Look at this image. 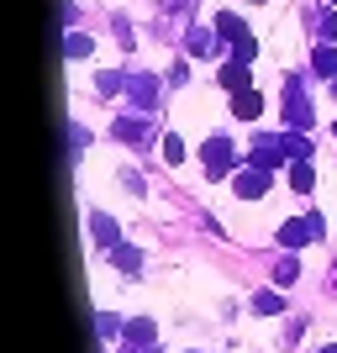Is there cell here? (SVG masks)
I'll return each mask as SVG.
<instances>
[{
    "mask_svg": "<svg viewBox=\"0 0 337 353\" xmlns=\"http://www.w3.org/2000/svg\"><path fill=\"white\" fill-rule=\"evenodd\" d=\"M201 159H205V174H211V179L237 174V148L227 143V137H211V143L201 148Z\"/></svg>",
    "mask_w": 337,
    "mask_h": 353,
    "instance_id": "6da1fadb",
    "label": "cell"
},
{
    "mask_svg": "<svg viewBox=\"0 0 337 353\" xmlns=\"http://www.w3.org/2000/svg\"><path fill=\"white\" fill-rule=\"evenodd\" d=\"M322 232H327L322 216H295V221H285V227H279V243H285V248H306V243H316Z\"/></svg>",
    "mask_w": 337,
    "mask_h": 353,
    "instance_id": "7a4b0ae2",
    "label": "cell"
},
{
    "mask_svg": "<svg viewBox=\"0 0 337 353\" xmlns=\"http://www.w3.org/2000/svg\"><path fill=\"white\" fill-rule=\"evenodd\" d=\"M279 105H285V127H295V132H306V127H311V101H306V90H300V85H285Z\"/></svg>",
    "mask_w": 337,
    "mask_h": 353,
    "instance_id": "3957f363",
    "label": "cell"
},
{
    "mask_svg": "<svg viewBox=\"0 0 337 353\" xmlns=\"http://www.w3.org/2000/svg\"><path fill=\"white\" fill-rule=\"evenodd\" d=\"M269 169H258V163H248V169H237L232 174V190L243 195V201H258V195H269Z\"/></svg>",
    "mask_w": 337,
    "mask_h": 353,
    "instance_id": "277c9868",
    "label": "cell"
},
{
    "mask_svg": "<svg viewBox=\"0 0 337 353\" xmlns=\"http://www.w3.org/2000/svg\"><path fill=\"white\" fill-rule=\"evenodd\" d=\"M127 95H132L137 111H153V105H159V79H153V74H132V79H127Z\"/></svg>",
    "mask_w": 337,
    "mask_h": 353,
    "instance_id": "5b68a950",
    "label": "cell"
},
{
    "mask_svg": "<svg viewBox=\"0 0 337 353\" xmlns=\"http://www.w3.org/2000/svg\"><path fill=\"white\" fill-rule=\"evenodd\" d=\"M232 117L237 121H253V117H264V90H237V95H232Z\"/></svg>",
    "mask_w": 337,
    "mask_h": 353,
    "instance_id": "8992f818",
    "label": "cell"
},
{
    "mask_svg": "<svg viewBox=\"0 0 337 353\" xmlns=\"http://www.w3.org/2000/svg\"><path fill=\"white\" fill-rule=\"evenodd\" d=\"M90 237H95L101 248H121V232H116V221L105 216V211H95V216H90Z\"/></svg>",
    "mask_w": 337,
    "mask_h": 353,
    "instance_id": "52a82bcc",
    "label": "cell"
},
{
    "mask_svg": "<svg viewBox=\"0 0 337 353\" xmlns=\"http://www.w3.org/2000/svg\"><path fill=\"white\" fill-rule=\"evenodd\" d=\"M216 85H221V90H232V95H237V90H248V63L227 59V63L216 69Z\"/></svg>",
    "mask_w": 337,
    "mask_h": 353,
    "instance_id": "ba28073f",
    "label": "cell"
},
{
    "mask_svg": "<svg viewBox=\"0 0 337 353\" xmlns=\"http://www.w3.org/2000/svg\"><path fill=\"white\" fill-rule=\"evenodd\" d=\"M116 137H121V143H143L147 148V143H153V127H147L143 117H121L116 121Z\"/></svg>",
    "mask_w": 337,
    "mask_h": 353,
    "instance_id": "9c48e42d",
    "label": "cell"
},
{
    "mask_svg": "<svg viewBox=\"0 0 337 353\" xmlns=\"http://www.w3.org/2000/svg\"><path fill=\"white\" fill-rule=\"evenodd\" d=\"M311 69L322 74V79H337V48L332 43H316V48H311Z\"/></svg>",
    "mask_w": 337,
    "mask_h": 353,
    "instance_id": "30bf717a",
    "label": "cell"
},
{
    "mask_svg": "<svg viewBox=\"0 0 337 353\" xmlns=\"http://www.w3.org/2000/svg\"><path fill=\"white\" fill-rule=\"evenodd\" d=\"M216 37H221L227 48H237V43H248V27H243L237 16H227V11H221V16H216Z\"/></svg>",
    "mask_w": 337,
    "mask_h": 353,
    "instance_id": "8fae6325",
    "label": "cell"
},
{
    "mask_svg": "<svg viewBox=\"0 0 337 353\" xmlns=\"http://www.w3.org/2000/svg\"><path fill=\"white\" fill-rule=\"evenodd\" d=\"M185 43H190V53H195V59H211V53H216V27H195L190 37H185Z\"/></svg>",
    "mask_w": 337,
    "mask_h": 353,
    "instance_id": "7c38bea8",
    "label": "cell"
},
{
    "mask_svg": "<svg viewBox=\"0 0 337 353\" xmlns=\"http://www.w3.org/2000/svg\"><path fill=\"white\" fill-rule=\"evenodd\" d=\"M111 264H116V269H127V274H143V253L121 243V248H111Z\"/></svg>",
    "mask_w": 337,
    "mask_h": 353,
    "instance_id": "4fadbf2b",
    "label": "cell"
},
{
    "mask_svg": "<svg viewBox=\"0 0 337 353\" xmlns=\"http://www.w3.org/2000/svg\"><path fill=\"white\" fill-rule=\"evenodd\" d=\"M290 169H295V174H290V185H295V190H300V195H306V190H311V185H316V169H311V159H300V163H290Z\"/></svg>",
    "mask_w": 337,
    "mask_h": 353,
    "instance_id": "5bb4252c",
    "label": "cell"
},
{
    "mask_svg": "<svg viewBox=\"0 0 337 353\" xmlns=\"http://www.w3.org/2000/svg\"><path fill=\"white\" fill-rule=\"evenodd\" d=\"M253 311H258V316H279V311H285V295H274V290L253 295Z\"/></svg>",
    "mask_w": 337,
    "mask_h": 353,
    "instance_id": "9a60e30c",
    "label": "cell"
},
{
    "mask_svg": "<svg viewBox=\"0 0 337 353\" xmlns=\"http://www.w3.org/2000/svg\"><path fill=\"white\" fill-rule=\"evenodd\" d=\"M185 153H190V148H185V137H179V132L163 137V159H169V163H185Z\"/></svg>",
    "mask_w": 337,
    "mask_h": 353,
    "instance_id": "2e32d148",
    "label": "cell"
},
{
    "mask_svg": "<svg viewBox=\"0 0 337 353\" xmlns=\"http://www.w3.org/2000/svg\"><path fill=\"white\" fill-rule=\"evenodd\" d=\"M295 274H300V259H290V253H285V259L274 264V285H290Z\"/></svg>",
    "mask_w": 337,
    "mask_h": 353,
    "instance_id": "e0dca14e",
    "label": "cell"
},
{
    "mask_svg": "<svg viewBox=\"0 0 337 353\" xmlns=\"http://www.w3.org/2000/svg\"><path fill=\"white\" fill-rule=\"evenodd\" d=\"M316 37H322V43H332V37H337V16L332 11H316Z\"/></svg>",
    "mask_w": 337,
    "mask_h": 353,
    "instance_id": "ac0fdd59",
    "label": "cell"
},
{
    "mask_svg": "<svg viewBox=\"0 0 337 353\" xmlns=\"http://www.w3.org/2000/svg\"><path fill=\"white\" fill-rule=\"evenodd\" d=\"M63 53H69V59H85V53H90V37H85V32H69Z\"/></svg>",
    "mask_w": 337,
    "mask_h": 353,
    "instance_id": "d6986e66",
    "label": "cell"
},
{
    "mask_svg": "<svg viewBox=\"0 0 337 353\" xmlns=\"http://www.w3.org/2000/svg\"><path fill=\"white\" fill-rule=\"evenodd\" d=\"M121 85H127V79H121V74H101V79H95V90H101V95H116Z\"/></svg>",
    "mask_w": 337,
    "mask_h": 353,
    "instance_id": "ffe728a7",
    "label": "cell"
},
{
    "mask_svg": "<svg viewBox=\"0 0 337 353\" xmlns=\"http://www.w3.org/2000/svg\"><path fill=\"white\" fill-rule=\"evenodd\" d=\"M95 332H101V338H111V332H127V327H121L116 316H95Z\"/></svg>",
    "mask_w": 337,
    "mask_h": 353,
    "instance_id": "44dd1931",
    "label": "cell"
},
{
    "mask_svg": "<svg viewBox=\"0 0 337 353\" xmlns=\"http://www.w3.org/2000/svg\"><path fill=\"white\" fill-rule=\"evenodd\" d=\"M322 353H337V343H332V348H322Z\"/></svg>",
    "mask_w": 337,
    "mask_h": 353,
    "instance_id": "7402d4cb",
    "label": "cell"
},
{
    "mask_svg": "<svg viewBox=\"0 0 337 353\" xmlns=\"http://www.w3.org/2000/svg\"><path fill=\"white\" fill-rule=\"evenodd\" d=\"M258 6H264V0H258Z\"/></svg>",
    "mask_w": 337,
    "mask_h": 353,
    "instance_id": "603a6c76",
    "label": "cell"
}]
</instances>
